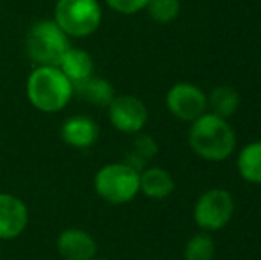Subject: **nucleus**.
Segmentation results:
<instances>
[{
    "instance_id": "obj_20",
    "label": "nucleus",
    "mask_w": 261,
    "mask_h": 260,
    "mask_svg": "<svg viewBox=\"0 0 261 260\" xmlns=\"http://www.w3.org/2000/svg\"><path fill=\"white\" fill-rule=\"evenodd\" d=\"M107 6L121 14H135L146 9L148 0H105Z\"/></svg>"
},
{
    "instance_id": "obj_9",
    "label": "nucleus",
    "mask_w": 261,
    "mask_h": 260,
    "mask_svg": "<svg viewBox=\"0 0 261 260\" xmlns=\"http://www.w3.org/2000/svg\"><path fill=\"white\" fill-rule=\"evenodd\" d=\"M29 225V208L18 196L0 193V241L20 237Z\"/></svg>"
},
{
    "instance_id": "obj_14",
    "label": "nucleus",
    "mask_w": 261,
    "mask_h": 260,
    "mask_svg": "<svg viewBox=\"0 0 261 260\" xmlns=\"http://www.w3.org/2000/svg\"><path fill=\"white\" fill-rule=\"evenodd\" d=\"M73 89H75V93L82 100L93 104L94 107H109V104L116 97L112 84L109 80L101 79V77H94V75L89 77L87 80H84L79 86H75Z\"/></svg>"
},
{
    "instance_id": "obj_8",
    "label": "nucleus",
    "mask_w": 261,
    "mask_h": 260,
    "mask_svg": "<svg viewBox=\"0 0 261 260\" xmlns=\"http://www.w3.org/2000/svg\"><path fill=\"white\" fill-rule=\"evenodd\" d=\"M110 125L123 134H139L148 123V107L134 94H119L107 107Z\"/></svg>"
},
{
    "instance_id": "obj_7",
    "label": "nucleus",
    "mask_w": 261,
    "mask_h": 260,
    "mask_svg": "<svg viewBox=\"0 0 261 260\" xmlns=\"http://www.w3.org/2000/svg\"><path fill=\"white\" fill-rule=\"evenodd\" d=\"M165 107L176 120L192 123L206 112L208 97L196 84L178 82L165 94Z\"/></svg>"
},
{
    "instance_id": "obj_22",
    "label": "nucleus",
    "mask_w": 261,
    "mask_h": 260,
    "mask_svg": "<svg viewBox=\"0 0 261 260\" xmlns=\"http://www.w3.org/2000/svg\"><path fill=\"white\" fill-rule=\"evenodd\" d=\"M9 260H16V258H9Z\"/></svg>"
},
{
    "instance_id": "obj_19",
    "label": "nucleus",
    "mask_w": 261,
    "mask_h": 260,
    "mask_svg": "<svg viewBox=\"0 0 261 260\" xmlns=\"http://www.w3.org/2000/svg\"><path fill=\"white\" fill-rule=\"evenodd\" d=\"M148 9L149 16L158 23H171L172 20H176L181 9L179 0H148Z\"/></svg>"
},
{
    "instance_id": "obj_16",
    "label": "nucleus",
    "mask_w": 261,
    "mask_h": 260,
    "mask_svg": "<svg viewBox=\"0 0 261 260\" xmlns=\"http://www.w3.org/2000/svg\"><path fill=\"white\" fill-rule=\"evenodd\" d=\"M212 112L220 118H231L240 107V94L231 86H217L208 97Z\"/></svg>"
},
{
    "instance_id": "obj_13",
    "label": "nucleus",
    "mask_w": 261,
    "mask_h": 260,
    "mask_svg": "<svg viewBox=\"0 0 261 260\" xmlns=\"http://www.w3.org/2000/svg\"><path fill=\"white\" fill-rule=\"evenodd\" d=\"M59 68L69 79V82L73 84V87L82 84L84 80H87L89 77H93L94 72V63L93 57L82 49H73L69 46L68 52L62 56Z\"/></svg>"
},
{
    "instance_id": "obj_12",
    "label": "nucleus",
    "mask_w": 261,
    "mask_h": 260,
    "mask_svg": "<svg viewBox=\"0 0 261 260\" xmlns=\"http://www.w3.org/2000/svg\"><path fill=\"white\" fill-rule=\"evenodd\" d=\"M139 191L151 200H164L174 191V178L164 168H144L139 175Z\"/></svg>"
},
{
    "instance_id": "obj_6",
    "label": "nucleus",
    "mask_w": 261,
    "mask_h": 260,
    "mask_svg": "<svg viewBox=\"0 0 261 260\" xmlns=\"http://www.w3.org/2000/svg\"><path fill=\"white\" fill-rule=\"evenodd\" d=\"M234 214V198L227 189L204 191L194 205V221L203 232H217L227 226Z\"/></svg>"
},
{
    "instance_id": "obj_15",
    "label": "nucleus",
    "mask_w": 261,
    "mask_h": 260,
    "mask_svg": "<svg viewBox=\"0 0 261 260\" xmlns=\"http://www.w3.org/2000/svg\"><path fill=\"white\" fill-rule=\"evenodd\" d=\"M237 170L249 184H261V141H252L238 152Z\"/></svg>"
},
{
    "instance_id": "obj_10",
    "label": "nucleus",
    "mask_w": 261,
    "mask_h": 260,
    "mask_svg": "<svg viewBox=\"0 0 261 260\" xmlns=\"http://www.w3.org/2000/svg\"><path fill=\"white\" fill-rule=\"evenodd\" d=\"M57 251L64 260H93L96 258L98 246L87 230L66 228L57 237Z\"/></svg>"
},
{
    "instance_id": "obj_1",
    "label": "nucleus",
    "mask_w": 261,
    "mask_h": 260,
    "mask_svg": "<svg viewBox=\"0 0 261 260\" xmlns=\"http://www.w3.org/2000/svg\"><path fill=\"white\" fill-rule=\"evenodd\" d=\"M189 146L197 157L208 162H222L237 148V134L226 118L204 112L190 123Z\"/></svg>"
},
{
    "instance_id": "obj_17",
    "label": "nucleus",
    "mask_w": 261,
    "mask_h": 260,
    "mask_svg": "<svg viewBox=\"0 0 261 260\" xmlns=\"http://www.w3.org/2000/svg\"><path fill=\"white\" fill-rule=\"evenodd\" d=\"M156 153H158V145H156L155 139H153L151 135L141 134L135 137L134 148H132V152L128 153L124 162L130 164V166L135 168L137 171H142L146 166V162L155 159Z\"/></svg>"
},
{
    "instance_id": "obj_18",
    "label": "nucleus",
    "mask_w": 261,
    "mask_h": 260,
    "mask_svg": "<svg viewBox=\"0 0 261 260\" xmlns=\"http://www.w3.org/2000/svg\"><path fill=\"white\" fill-rule=\"evenodd\" d=\"M213 257H215V241L208 232L190 237L185 246V260H213Z\"/></svg>"
},
{
    "instance_id": "obj_2",
    "label": "nucleus",
    "mask_w": 261,
    "mask_h": 260,
    "mask_svg": "<svg viewBox=\"0 0 261 260\" xmlns=\"http://www.w3.org/2000/svg\"><path fill=\"white\" fill-rule=\"evenodd\" d=\"M25 91L32 107L46 114L62 111L75 94L73 84L59 66H36L29 75Z\"/></svg>"
},
{
    "instance_id": "obj_5",
    "label": "nucleus",
    "mask_w": 261,
    "mask_h": 260,
    "mask_svg": "<svg viewBox=\"0 0 261 260\" xmlns=\"http://www.w3.org/2000/svg\"><path fill=\"white\" fill-rule=\"evenodd\" d=\"M101 6L98 0H57L54 21L69 38H87L101 25Z\"/></svg>"
},
{
    "instance_id": "obj_11",
    "label": "nucleus",
    "mask_w": 261,
    "mask_h": 260,
    "mask_svg": "<svg viewBox=\"0 0 261 260\" xmlns=\"http://www.w3.org/2000/svg\"><path fill=\"white\" fill-rule=\"evenodd\" d=\"M100 137L96 122L89 116H71L61 125V139L71 148H91Z\"/></svg>"
},
{
    "instance_id": "obj_3",
    "label": "nucleus",
    "mask_w": 261,
    "mask_h": 260,
    "mask_svg": "<svg viewBox=\"0 0 261 260\" xmlns=\"http://www.w3.org/2000/svg\"><path fill=\"white\" fill-rule=\"evenodd\" d=\"M25 46L38 66H59L71 45L69 36L54 20H39L29 29Z\"/></svg>"
},
{
    "instance_id": "obj_4",
    "label": "nucleus",
    "mask_w": 261,
    "mask_h": 260,
    "mask_svg": "<svg viewBox=\"0 0 261 260\" xmlns=\"http://www.w3.org/2000/svg\"><path fill=\"white\" fill-rule=\"evenodd\" d=\"M139 175L126 162H110L94 175V191L110 205H123L139 195Z\"/></svg>"
},
{
    "instance_id": "obj_21",
    "label": "nucleus",
    "mask_w": 261,
    "mask_h": 260,
    "mask_svg": "<svg viewBox=\"0 0 261 260\" xmlns=\"http://www.w3.org/2000/svg\"><path fill=\"white\" fill-rule=\"evenodd\" d=\"M93 260H109V258H93Z\"/></svg>"
}]
</instances>
